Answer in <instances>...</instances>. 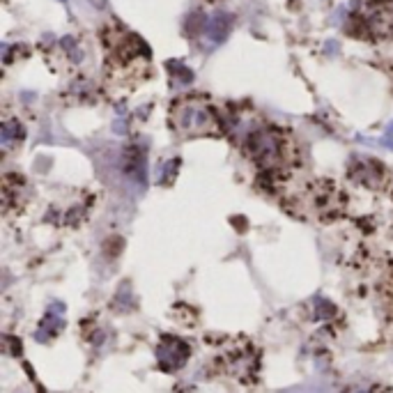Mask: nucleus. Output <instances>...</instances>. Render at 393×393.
Listing matches in <instances>:
<instances>
[{"label":"nucleus","instance_id":"f257e3e1","mask_svg":"<svg viewBox=\"0 0 393 393\" xmlns=\"http://www.w3.org/2000/svg\"><path fill=\"white\" fill-rule=\"evenodd\" d=\"M175 126L186 134V136H195L203 131H210L214 126V113L208 106L200 102H182L173 113Z\"/></svg>","mask_w":393,"mask_h":393},{"label":"nucleus","instance_id":"f03ea898","mask_svg":"<svg viewBox=\"0 0 393 393\" xmlns=\"http://www.w3.org/2000/svg\"><path fill=\"white\" fill-rule=\"evenodd\" d=\"M189 355H191L189 345L175 336H166L159 343V348H156V359H159V366L166 372L180 370L184 363L189 361Z\"/></svg>","mask_w":393,"mask_h":393},{"label":"nucleus","instance_id":"423d86ee","mask_svg":"<svg viewBox=\"0 0 393 393\" xmlns=\"http://www.w3.org/2000/svg\"><path fill=\"white\" fill-rule=\"evenodd\" d=\"M26 139V126L16 120H5L3 126H0V143L5 147L14 145V143H21Z\"/></svg>","mask_w":393,"mask_h":393},{"label":"nucleus","instance_id":"1a4fd4ad","mask_svg":"<svg viewBox=\"0 0 393 393\" xmlns=\"http://www.w3.org/2000/svg\"><path fill=\"white\" fill-rule=\"evenodd\" d=\"M382 143H384L387 147H391V150H393V122L389 124V131H387L384 139H382Z\"/></svg>","mask_w":393,"mask_h":393},{"label":"nucleus","instance_id":"7ed1b4c3","mask_svg":"<svg viewBox=\"0 0 393 393\" xmlns=\"http://www.w3.org/2000/svg\"><path fill=\"white\" fill-rule=\"evenodd\" d=\"M230 31H232V14L214 12L212 16H208V21H205L203 35H205V39H208L210 46H219L228 39Z\"/></svg>","mask_w":393,"mask_h":393},{"label":"nucleus","instance_id":"20e7f679","mask_svg":"<svg viewBox=\"0 0 393 393\" xmlns=\"http://www.w3.org/2000/svg\"><path fill=\"white\" fill-rule=\"evenodd\" d=\"M251 152L260 163H271L279 156V139L271 131H253L251 134Z\"/></svg>","mask_w":393,"mask_h":393},{"label":"nucleus","instance_id":"6e6552de","mask_svg":"<svg viewBox=\"0 0 393 393\" xmlns=\"http://www.w3.org/2000/svg\"><path fill=\"white\" fill-rule=\"evenodd\" d=\"M316 306H318V318H331L333 306H331L329 301H324V299H316Z\"/></svg>","mask_w":393,"mask_h":393},{"label":"nucleus","instance_id":"9b49d317","mask_svg":"<svg viewBox=\"0 0 393 393\" xmlns=\"http://www.w3.org/2000/svg\"><path fill=\"white\" fill-rule=\"evenodd\" d=\"M327 51H329V53H338V44H336V42L327 44Z\"/></svg>","mask_w":393,"mask_h":393},{"label":"nucleus","instance_id":"39448f33","mask_svg":"<svg viewBox=\"0 0 393 393\" xmlns=\"http://www.w3.org/2000/svg\"><path fill=\"white\" fill-rule=\"evenodd\" d=\"M63 313H65V306H63L60 301H58V303H51V306H48V311H46L44 320L39 322V327H37V331H35V340L46 343L48 338H53L55 333L65 327V318H63Z\"/></svg>","mask_w":393,"mask_h":393},{"label":"nucleus","instance_id":"0eeeda50","mask_svg":"<svg viewBox=\"0 0 393 393\" xmlns=\"http://www.w3.org/2000/svg\"><path fill=\"white\" fill-rule=\"evenodd\" d=\"M168 72H171V76H173V83H175V85H189V83L193 81V72H191L184 63L171 60V63H168Z\"/></svg>","mask_w":393,"mask_h":393},{"label":"nucleus","instance_id":"9d476101","mask_svg":"<svg viewBox=\"0 0 393 393\" xmlns=\"http://www.w3.org/2000/svg\"><path fill=\"white\" fill-rule=\"evenodd\" d=\"M90 3L97 7V9H104L106 7V3H108V0H90Z\"/></svg>","mask_w":393,"mask_h":393}]
</instances>
